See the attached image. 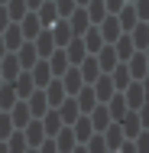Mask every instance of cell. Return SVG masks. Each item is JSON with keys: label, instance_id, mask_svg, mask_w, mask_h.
<instances>
[{"label": "cell", "instance_id": "cell-1", "mask_svg": "<svg viewBox=\"0 0 149 153\" xmlns=\"http://www.w3.org/2000/svg\"><path fill=\"white\" fill-rule=\"evenodd\" d=\"M59 78H62V85H65V94H78V91H81V85H84V78H81L78 68H65Z\"/></svg>", "mask_w": 149, "mask_h": 153}, {"label": "cell", "instance_id": "cell-2", "mask_svg": "<svg viewBox=\"0 0 149 153\" xmlns=\"http://www.w3.org/2000/svg\"><path fill=\"white\" fill-rule=\"evenodd\" d=\"M123 98H126V108H130V111H136V108L146 101V91H143V85H139V82H130V85L123 88Z\"/></svg>", "mask_w": 149, "mask_h": 153}, {"label": "cell", "instance_id": "cell-3", "mask_svg": "<svg viewBox=\"0 0 149 153\" xmlns=\"http://www.w3.org/2000/svg\"><path fill=\"white\" fill-rule=\"evenodd\" d=\"M62 127H65V121H62V114H59V108H49L46 114H42V130L49 134V137H55Z\"/></svg>", "mask_w": 149, "mask_h": 153}, {"label": "cell", "instance_id": "cell-4", "mask_svg": "<svg viewBox=\"0 0 149 153\" xmlns=\"http://www.w3.org/2000/svg\"><path fill=\"white\" fill-rule=\"evenodd\" d=\"M117 124H120V130H123V137H136V134L143 130V124H139V114H136V111H126Z\"/></svg>", "mask_w": 149, "mask_h": 153}, {"label": "cell", "instance_id": "cell-5", "mask_svg": "<svg viewBox=\"0 0 149 153\" xmlns=\"http://www.w3.org/2000/svg\"><path fill=\"white\" fill-rule=\"evenodd\" d=\"M23 130V137H26V143L29 147H39L42 140H46V130H42V121H29L26 127H20Z\"/></svg>", "mask_w": 149, "mask_h": 153}, {"label": "cell", "instance_id": "cell-6", "mask_svg": "<svg viewBox=\"0 0 149 153\" xmlns=\"http://www.w3.org/2000/svg\"><path fill=\"white\" fill-rule=\"evenodd\" d=\"M3 46L13 49V52L23 46V30H20V23H7V30H3Z\"/></svg>", "mask_w": 149, "mask_h": 153}, {"label": "cell", "instance_id": "cell-7", "mask_svg": "<svg viewBox=\"0 0 149 153\" xmlns=\"http://www.w3.org/2000/svg\"><path fill=\"white\" fill-rule=\"evenodd\" d=\"M46 111H49V98H46L42 88H36V91L29 94V114H32V117H42Z\"/></svg>", "mask_w": 149, "mask_h": 153}, {"label": "cell", "instance_id": "cell-8", "mask_svg": "<svg viewBox=\"0 0 149 153\" xmlns=\"http://www.w3.org/2000/svg\"><path fill=\"white\" fill-rule=\"evenodd\" d=\"M55 147H59V153H71L75 150V130H71V124H65L59 134H55Z\"/></svg>", "mask_w": 149, "mask_h": 153}, {"label": "cell", "instance_id": "cell-9", "mask_svg": "<svg viewBox=\"0 0 149 153\" xmlns=\"http://www.w3.org/2000/svg\"><path fill=\"white\" fill-rule=\"evenodd\" d=\"M71 130H75V140H81V143H88L91 134H97L94 124H91V117H81V114L75 117V127H71Z\"/></svg>", "mask_w": 149, "mask_h": 153}, {"label": "cell", "instance_id": "cell-10", "mask_svg": "<svg viewBox=\"0 0 149 153\" xmlns=\"http://www.w3.org/2000/svg\"><path fill=\"white\" fill-rule=\"evenodd\" d=\"M36 52H39V59H49L52 52H55V39H52V33H42L39 30V36H36Z\"/></svg>", "mask_w": 149, "mask_h": 153}, {"label": "cell", "instance_id": "cell-11", "mask_svg": "<svg viewBox=\"0 0 149 153\" xmlns=\"http://www.w3.org/2000/svg\"><path fill=\"white\" fill-rule=\"evenodd\" d=\"M20 30H23V39H36V36H39V30H42L39 13H26V16L20 20Z\"/></svg>", "mask_w": 149, "mask_h": 153}, {"label": "cell", "instance_id": "cell-12", "mask_svg": "<svg viewBox=\"0 0 149 153\" xmlns=\"http://www.w3.org/2000/svg\"><path fill=\"white\" fill-rule=\"evenodd\" d=\"M32 82H36V88H46L49 82H52V68H49V59L36 62L32 65Z\"/></svg>", "mask_w": 149, "mask_h": 153}, {"label": "cell", "instance_id": "cell-13", "mask_svg": "<svg viewBox=\"0 0 149 153\" xmlns=\"http://www.w3.org/2000/svg\"><path fill=\"white\" fill-rule=\"evenodd\" d=\"M16 59H20V68H32V65L39 62V52H36L32 42H23V46L16 49Z\"/></svg>", "mask_w": 149, "mask_h": 153}, {"label": "cell", "instance_id": "cell-14", "mask_svg": "<svg viewBox=\"0 0 149 153\" xmlns=\"http://www.w3.org/2000/svg\"><path fill=\"white\" fill-rule=\"evenodd\" d=\"M78 65H81V68H78V72H81V78H84V82H94V78H97V75H101V65H97V56H84V59L78 62Z\"/></svg>", "mask_w": 149, "mask_h": 153}, {"label": "cell", "instance_id": "cell-15", "mask_svg": "<svg viewBox=\"0 0 149 153\" xmlns=\"http://www.w3.org/2000/svg\"><path fill=\"white\" fill-rule=\"evenodd\" d=\"M46 98H49V108H59L62 101H65V85H62V78H55V82H49L46 88Z\"/></svg>", "mask_w": 149, "mask_h": 153}, {"label": "cell", "instance_id": "cell-16", "mask_svg": "<svg viewBox=\"0 0 149 153\" xmlns=\"http://www.w3.org/2000/svg\"><path fill=\"white\" fill-rule=\"evenodd\" d=\"M65 56H68V62H71V65H78V62L88 56L84 39H68V42H65Z\"/></svg>", "mask_w": 149, "mask_h": 153}, {"label": "cell", "instance_id": "cell-17", "mask_svg": "<svg viewBox=\"0 0 149 153\" xmlns=\"http://www.w3.org/2000/svg\"><path fill=\"white\" fill-rule=\"evenodd\" d=\"M65 20H68L71 33H78V36H81V33H84V30L91 26V20H88V10H71V13H68Z\"/></svg>", "mask_w": 149, "mask_h": 153}, {"label": "cell", "instance_id": "cell-18", "mask_svg": "<svg viewBox=\"0 0 149 153\" xmlns=\"http://www.w3.org/2000/svg\"><path fill=\"white\" fill-rule=\"evenodd\" d=\"M126 68H130V75H133V78H143V75L149 72V62H146L143 52H133V56L126 59Z\"/></svg>", "mask_w": 149, "mask_h": 153}, {"label": "cell", "instance_id": "cell-19", "mask_svg": "<svg viewBox=\"0 0 149 153\" xmlns=\"http://www.w3.org/2000/svg\"><path fill=\"white\" fill-rule=\"evenodd\" d=\"M97 30H101V36H104V42H114V39L120 36V20L117 16H104Z\"/></svg>", "mask_w": 149, "mask_h": 153}, {"label": "cell", "instance_id": "cell-20", "mask_svg": "<svg viewBox=\"0 0 149 153\" xmlns=\"http://www.w3.org/2000/svg\"><path fill=\"white\" fill-rule=\"evenodd\" d=\"M110 78H114V88H117V91H123V88H126V85L133 82V75H130L126 62H123V65H114V68H110Z\"/></svg>", "mask_w": 149, "mask_h": 153}, {"label": "cell", "instance_id": "cell-21", "mask_svg": "<svg viewBox=\"0 0 149 153\" xmlns=\"http://www.w3.org/2000/svg\"><path fill=\"white\" fill-rule=\"evenodd\" d=\"M0 75H3L7 82H13V78L20 75V59H16V56H3V59H0Z\"/></svg>", "mask_w": 149, "mask_h": 153}, {"label": "cell", "instance_id": "cell-22", "mask_svg": "<svg viewBox=\"0 0 149 153\" xmlns=\"http://www.w3.org/2000/svg\"><path fill=\"white\" fill-rule=\"evenodd\" d=\"M59 114H62V121H65V124H75V117L81 114V108H78L75 94H71L68 101H62V104H59Z\"/></svg>", "mask_w": 149, "mask_h": 153}, {"label": "cell", "instance_id": "cell-23", "mask_svg": "<svg viewBox=\"0 0 149 153\" xmlns=\"http://www.w3.org/2000/svg\"><path fill=\"white\" fill-rule=\"evenodd\" d=\"M114 42H117L114 49H117V59H120V62H126L130 56H133V52H136V46H133V39H130V36H123V33H120V36L114 39Z\"/></svg>", "mask_w": 149, "mask_h": 153}, {"label": "cell", "instance_id": "cell-24", "mask_svg": "<svg viewBox=\"0 0 149 153\" xmlns=\"http://www.w3.org/2000/svg\"><path fill=\"white\" fill-rule=\"evenodd\" d=\"M101 46H104V36H101V30H97V26H88V30H84V49L94 56Z\"/></svg>", "mask_w": 149, "mask_h": 153}, {"label": "cell", "instance_id": "cell-25", "mask_svg": "<svg viewBox=\"0 0 149 153\" xmlns=\"http://www.w3.org/2000/svg\"><path fill=\"white\" fill-rule=\"evenodd\" d=\"M91 124H94V130L101 134L107 124H110V111L104 108V104H97V108H91Z\"/></svg>", "mask_w": 149, "mask_h": 153}, {"label": "cell", "instance_id": "cell-26", "mask_svg": "<svg viewBox=\"0 0 149 153\" xmlns=\"http://www.w3.org/2000/svg\"><path fill=\"white\" fill-rule=\"evenodd\" d=\"M13 127H26V124L32 121V114H29V104L26 101H20V104H13Z\"/></svg>", "mask_w": 149, "mask_h": 153}, {"label": "cell", "instance_id": "cell-27", "mask_svg": "<svg viewBox=\"0 0 149 153\" xmlns=\"http://www.w3.org/2000/svg\"><path fill=\"white\" fill-rule=\"evenodd\" d=\"M13 88H16L20 98H29V94L36 91V82H32V75H16V78H13Z\"/></svg>", "mask_w": 149, "mask_h": 153}, {"label": "cell", "instance_id": "cell-28", "mask_svg": "<svg viewBox=\"0 0 149 153\" xmlns=\"http://www.w3.org/2000/svg\"><path fill=\"white\" fill-rule=\"evenodd\" d=\"M55 20H59V10H55V3H52V0L39 3V23H42V26H52Z\"/></svg>", "mask_w": 149, "mask_h": 153}, {"label": "cell", "instance_id": "cell-29", "mask_svg": "<svg viewBox=\"0 0 149 153\" xmlns=\"http://www.w3.org/2000/svg\"><path fill=\"white\" fill-rule=\"evenodd\" d=\"M71 36H75V33H71V26H68V20H65V16H62V20H55V33H52L55 46H65Z\"/></svg>", "mask_w": 149, "mask_h": 153}, {"label": "cell", "instance_id": "cell-30", "mask_svg": "<svg viewBox=\"0 0 149 153\" xmlns=\"http://www.w3.org/2000/svg\"><path fill=\"white\" fill-rule=\"evenodd\" d=\"M75 101H78V108H81V114H88L91 108H94V104H97V94H94V88H81V91H78V98H75Z\"/></svg>", "mask_w": 149, "mask_h": 153}, {"label": "cell", "instance_id": "cell-31", "mask_svg": "<svg viewBox=\"0 0 149 153\" xmlns=\"http://www.w3.org/2000/svg\"><path fill=\"white\" fill-rule=\"evenodd\" d=\"M117 13H120V16H117V20H120V30H126V33L139 23V16H136V10H133V7H120Z\"/></svg>", "mask_w": 149, "mask_h": 153}, {"label": "cell", "instance_id": "cell-32", "mask_svg": "<svg viewBox=\"0 0 149 153\" xmlns=\"http://www.w3.org/2000/svg\"><path fill=\"white\" fill-rule=\"evenodd\" d=\"M26 10H29L26 0H7V16H10L13 23H20V20L26 16Z\"/></svg>", "mask_w": 149, "mask_h": 153}, {"label": "cell", "instance_id": "cell-33", "mask_svg": "<svg viewBox=\"0 0 149 153\" xmlns=\"http://www.w3.org/2000/svg\"><path fill=\"white\" fill-rule=\"evenodd\" d=\"M7 150H10V153H26V150H29V143H26L23 130H16V134H10V137H7Z\"/></svg>", "mask_w": 149, "mask_h": 153}, {"label": "cell", "instance_id": "cell-34", "mask_svg": "<svg viewBox=\"0 0 149 153\" xmlns=\"http://www.w3.org/2000/svg\"><path fill=\"white\" fill-rule=\"evenodd\" d=\"M13 104H16V88H13V82H7V85L0 88V108L10 111Z\"/></svg>", "mask_w": 149, "mask_h": 153}, {"label": "cell", "instance_id": "cell-35", "mask_svg": "<svg viewBox=\"0 0 149 153\" xmlns=\"http://www.w3.org/2000/svg\"><path fill=\"white\" fill-rule=\"evenodd\" d=\"M49 68H52V75L59 78L62 72L68 68V56H65V52H52V56H49Z\"/></svg>", "mask_w": 149, "mask_h": 153}, {"label": "cell", "instance_id": "cell-36", "mask_svg": "<svg viewBox=\"0 0 149 153\" xmlns=\"http://www.w3.org/2000/svg\"><path fill=\"white\" fill-rule=\"evenodd\" d=\"M107 16V3L104 0H91V7H88V20L91 23H101Z\"/></svg>", "mask_w": 149, "mask_h": 153}, {"label": "cell", "instance_id": "cell-37", "mask_svg": "<svg viewBox=\"0 0 149 153\" xmlns=\"http://www.w3.org/2000/svg\"><path fill=\"white\" fill-rule=\"evenodd\" d=\"M88 153H107V143H104V137H101V134H91V140H88Z\"/></svg>", "mask_w": 149, "mask_h": 153}, {"label": "cell", "instance_id": "cell-38", "mask_svg": "<svg viewBox=\"0 0 149 153\" xmlns=\"http://www.w3.org/2000/svg\"><path fill=\"white\" fill-rule=\"evenodd\" d=\"M133 147H136V153H149V127H143V130L136 134V143H133Z\"/></svg>", "mask_w": 149, "mask_h": 153}, {"label": "cell", "instance_id": "cell-39", "mask_svg": "<svg viewBox=\"0 0 149 153\" xmlns=\"http://www.w3.org/2000/svg\"><path fill=\"white\" fill-rule=\"evenodd\" d=\"M13 134V117L10 114H0V140H7Z\"/></svg>", "mask_w": 149, "mask_h": 153}, {"label": "cell", "instance_id": "cell-40", "mask_svg": "<svg viewBox=\"0 0 149 153\" xmlns=\"http://www.w3.org/2000/svg\"><path fill=\"white\" fill-rule=\"evenodd\" d=\"M75 7H78L75 0H59V3H55V10H59V16H68V13H71Z\"/></svg>", "mask_w": 149, "mask_h": 153}, {"label": "cell", "instance_id": "cell-41", "mask_svg": "<svg viewBox=\"0 0 149 153\" xmlns=\"http://www.w3.org/2000/svg\"><path fill=\"white\" fill-rule=\"evenodd\" d=\"M133 10H136V16H139V20H149V0H136V7H133Z\"/></svg>", "mask_w": 149, "mask_h": 153}, {"label": "cell", "instance_id": "cell-42", "mask_svg": "<svg viewBox=\"0 0 149 153\" xmlns=\"http://www.w3.org/2000/svg\"><path fill=\"white\" fill-rule=\"evenodd\" d=\"M39 153H59L55 140H42V143H39Z\"/></svg>", "mask_w": 149, "mask_h": 153}, {"label": "cell", "instance_id": "cell-43", "mask_svg": "<svg viewBox=\"0 0 149 153\" xmlns=\"http://www.w3.org/2000/svg\"><path fill=\"white\" fill-rule=\"evenodd\" d=\"M117 153H136V147H133V143H126V140H123V143H120V147H117Z\"/></svg>", "mask_w": 149, "mask_h": 153}, {"label": "cell", "instance_id": "cell-44", "mask_svg": "<svg viewBox=\"0 0 149 153\" xmlns=\"http://www.w3.org/2000/svg\"><path fill=\"white\" fill-rule=\"evenodd\" d=\"M104 3H107V10H114V13H117L120 7H123V0H104Z\"/></svg>", "mask_w": 149, "mask_h": 153}, {"label": "cell", "instance_id": "cell-45", "mask_svg": "<svg viewBox=\"0 0 149 153\" xmlns=\"http://www.w3.org/2000/svg\"><path fill=\"white\" fill-rule=\"evenodd\" d=\"M7 23H10V16H7V10L0 7V30H7Z\"/></svg>", "mask_w": 149, "mask_h": 153}, {"label": "cell", "instance_id": "cell-46", "mask_svg": "<svg viewBox=\"0 0 149 153\" xmlns=\"http://www.w3.org/2000/svg\"><path fill=\"white\" fill-rule=\"evenodd\" d=\"M39 3H42V0H26V7H29V10H36Z\"/></svg>", "mask_w": 149, "mask_h": 153}, {"label": "cell", "instance_id": "cell-47", "mask_svg": "<svg viewBox=\"0 0 149 153\" xmlns=\"http://www.w3.org/2000/svg\"><path fill=\"white\" fill-rule=\"evenodd\" d=\"M3 52H7V46H3V36H0V59H3Z\"/></svg>", "mask_w": 149, "mask_h": 153}, {"label": "cell", "instance_id": "cell-48", "mask_svg": "<svg viewBox=\"0 0 149 153\" xmlns=\"http://www.w3.org/2000/svg\"><path fill=\"white\" fill-rule=\"evenodd\" d=\"M71 153H88V147H78V150H71Z\"/></svg>", "mask_w": 149, "mask_h": 153}, {"label": "cell", "instance_id": "cell-49", "mask_svg": "<svg viewBox=\"0 0 149 153\" xmlns=\"http://www.w3.org/2000/svg\"><path fill=\"white\" fill-rule=\"evenodd\" d=\"M0 153H10V150H7V143H0Z\"/></svg>", "mask_w": 149, "mask_h": 153}, {"label": "cell", "instance_id": "cell-50", "mask_svg": "<svg viewBox=\"0 0 149 153\" xmlns=\"http://www.w3.org/2000/svg\"><path fill=\"white\" fill-rule=\"evenodd\" d=\"M143 56H146V62H149V46H146V49H143Z\"/></svg>", "mask_w": 149, "mask_h": 153}, {"label": "cell", "instance_id": "cell-51", "mask_svg": "<svg viewBox=\"0 0 149 153\" xmlns=\"http://www.w3.org/2000/svg\"><path fill=\"white\" fill-rule=\"evenodd\" d=\"M75 3H78V7H84V3H88V0H75Z\"/></svg>", "mask_w": 149, "mask_h": 153}, {"label": "cell", "instance_id": "cell-52", "mask_svg": "<svg viewBox=\"0 0 149 153\" xmlns=\"http://www.w3.org/2000/svg\"><path fill=\"white\" fill-rule=\"evenodd\" d=\"M26 153H39V150H36V147H29V150H26Z\"/></svg>", "mask_w": 149, "mask_h": 153}, {"label": "cell", "instance_id": "cell-53", "mask_svg": "<svg viewBox=\"0 0 149 153\" xmlns=\"http://www.w3.org/2000/svg\"><path fill=\"white\" fill-rule=\"evenodd\" d=\"M0 3H7V0H0Z\"/></svg>", "mask_w": 149, "mask_h": 153}, {"label": "cell", "instance_id": "cell-54", "mask_svg": "<svg viewBox=\"0 0 149 153\" xmlns=\"http://www.w3.org/2000/svg\"><path fill=\"white\" fill-rule=\"evenodd\" d=\"M146 23H149V20H146Z\"/></svg>", "mask_w": 149, "mask_h": 153}]
</instances>
